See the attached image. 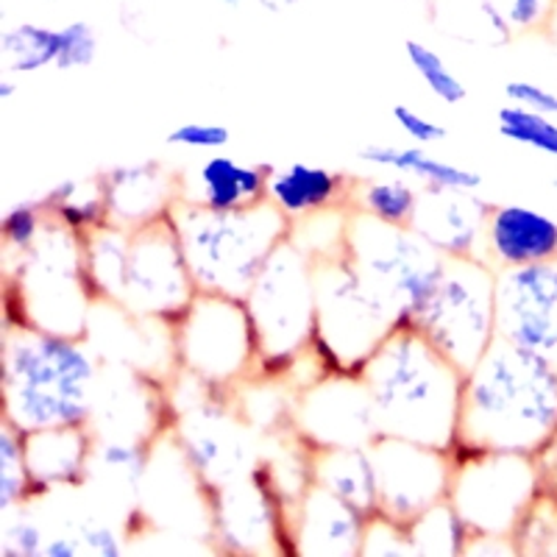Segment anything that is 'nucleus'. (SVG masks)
<instances>
[{"label":"nucleus","mask_w":557,"mask_h":557,"mask_svg":"<svg viewBox=\"0 0 557 557\" xmlns=\"http://www.w3.org/2000/svg\"><path fill=\"white\" fill-rule=\"evenodd\" d=\"M557 437V366L496 341L462 380L460 460L474 451L539 457Z\"/></svg>","instance_id":"obj_1"},{"label":"nucleus","mask_w":557,"mask_h":557,"mask_svg":"<svg viewBox=\"0 0 557 557\" xmlns=\"http://www.w3.org/2000/svg\"><path fill=\"white\" fill-rule=\"evenodd\" d=\"M380 435L451 451L460 441L462 374L416 326H396L362 368Z\"/></svg>","instance_id":"obj_2"},{"label":"nucleus","mask_w":557,"mask_h":557,"mask_svg":"<svg viewBox=\"0 0 557 557\" xmlns=\"http://www.w3.org/2000/svg\"><path fill=\"white\" fill-rule=\"evenodd\" d=\"M101 374L87 337L3 326V421L14 430L89 426Z\"/></svg>","instance_id":"obj_3"},{"label":"nucleus","mask_w":557,"mask_h":557,"mask_svg":"<svg viewBox=\"0 0 557 557\" xmlns=\"http://www.w3.org/2000/svg\"><path fill=\"white\" fill-rule=\"evenodd\" d=\"M84 265L96 301L139 318L176 323L198 296L171 212L137 228H96L84 237Z\"/></svg>","instance_id":"obj_4"},{"label":"nucleus","mask_w":557,"mask_h":557,"mask_svg":"<svg viewBox=\"0 0 557 557\" xmlns=\"http://www.w3.org/2000/svg\"><path fill=\"white\" fill-rule=\"evenodd\" d=\"M184 260L198 293L246 298L290 223L271 203L240 212H209L176 201L171 209Z\"/></svg>","instance_id":"obj_5"},{"label":"nucleus","mask_w":557,"mask_h":557,"mask_svg":"<svg viewBox=\"0 0 557 557\" xmlns=\"http://www.w3.org/2000/svg\"><path fill=\"white\" fill-rule=\"evenodd\" d=\"M3 298L7 326L87 337L96 293L84 265V237L48 223L32 251L7 262Z\"/></svg>","instance_id":"obj_6"},{"label":"nucleus","mask_w":557,"mask_h":557,"mask_svg":"<svg viewBox=\"0 0 557 557\" xmlns=\"http://www.w3.org/2000/svg\"><path fill=\"white\" fill-rule=\"evenodd\" d=\"M260 346L257 380H290L315 337V260L290 237L278 243L246 296Z\"/></svg>","instance_id":"obj_7"},{"label":"nucleus","mask_w":557,"mask_h":557,"mask_svg":"<svg viewBox=\"0 0 557 557\" xmlns=\"http://www.w3.org/2000/svg\"><path fill=\"white\" fill-rule=\"evenodd\" d=\"M346 257L401 326H416L424 315L449 265L412 226H391L360 212H348Z\"/></svg>","instance_id":"obj_8"},{"label":"nucleus","mask_w":557,"mask_h":557,"mask_svg":"<svg viewBox=\"0 0 557 557\" xmlns=\"http://www.w3.org/2000/svg\"><path fill=\"white\" fill-rule=\"evenodd\" d=\"M396 326H401L396 312L368 287L346 253L315 262L312 355L326 374L360 376Z\"/></svg>","instance_id":"obj_9"},{"label":"nucleus","mask_w":557,"mask_h":557,"mask_svg":"<svg viewBox=\"0 0 557 557\" xmlns=\"http://www.w3.org/2000/svg\"><path fill=\"white\" fill-rule=\"evenodd\" d=\"M171 326L176 371L228 393L253 380L260 346L246 298L198 293Z\"/></svg>","instance_id":"obj_10"},{"label":"nucleus","mask_w":557,"mask_h":557,"mask_svg":"<svg viewBox=\"0 0 557 557\" xmlns=\"http://www.w3.org/2000/svg\"><path fill=\"white\" fill-rule=\"evenodd\" d=\"M416 330L462 371L499 341L496 330V268L485 257L449 260L435 298L416 321Z\"/></svg>","instance_id":"obj_11"},{"label":"nucleus","mask_w":557,"mask_h":557,"mask_svg":"<svg viewBox=\"0 0 557 557\" xmlns=\"http://www.w3.org/2000/svg\"><path fill=\"white\" fill-rule=\"evenodd\" d=\"M541 482L535 457L474 451L455 460L449 502L474 535L513 539L539 499Z\"/></svg>","instance_id":"obj_12"},{"label":"nucleus","mask_w":557,"mask_h":557,"mask_svg":"<svg viewBox=\"0 0 557 557\" xmlns=\"http://www.w3.org/2000/svg\"><path fill=\"white\" fill-rule=\"evenodd\" d=\"M376 480H380V513L410 527L437 502L449 499L455 460L449 451L380 435L371 444Z\"/></svg>","instance_id":"obj_13"},{"label":"nucleus","mask_w":557,"mask_h":557,"mask_svg":"<svg viewBox=\"0 0 557 557\" xmlns=\"http://www.w3.org/2000/svg\"><path fill=\"white\" fill-rule=\"evenodd\" d=\"M265 469V466H262ZM262 469H253L243 480L228 482L209 494L212 507V535L223 552L237 555H265L278 546L290 549L287 502L282 499L271 476L262 480Z\"/></svg>","instance_id":"obj_14"},{"label":"nucleus","mask_w":557,"mask_h":557,"mask_svg":"<svg viewBox=\"0 0 557 557\" xmlns=\"http://www.w3.org/2000/svg\"><path fill=\"white\" fill-rule=\"evenodd\" d=\"M296 437L310 449L371 446L380 437L371 393L362 376L326 374L307 385L293 407Z\"/></svg>","instance_id":"obj_15"},{"label":"nucleus","mask_w":557,"mask_h":557,"mask_svg":"<svg viewBox=\"0 0 557 557\" xmlns=\"http://www.w3.org/2000/svg\"><path fill=\"white\" fill-rule=\"evenodd\" d=\"M496 330L557 366V262L496 271Z\"/></svg>","instance_id":"obj_16"},{"label":"nucleus","mask_w":557,"mask_h":557,"mask_svg":"<svg viewBox=\"0 0 557 557\" xmlns=\"http://www.w3.org/2000/svg\"><path fill=\"white\" fill-rule=\"evenodd\" d=\"M371 516L323 491L312 482L287 513L290 549L307 557H351L362 552V535Z\"/></svg>","instance_id":"obj_17"},{"label":"nucleus","mask_w":557,"mask_h":557,"mask_svg":"<svg viewBox=\"0 0 557 557\" xmlns=\"http://www.w3.org/2000/svg\"><path fill=\"white\" fill-rule=\"evenodd\" d=\"M491 209L480 190H424L412 228L446 260L482 257Z\"/></svg>","instance_id":"obj_18"},{"label":"nucleus","mask_w":557,"mask_h":557,"mask_svg":"<svg viewBox=\"0 0 557 557\" xmlns=\"http://www.w3.org/2000/svg\"><path fill=\"white\" fill-rule=\"evenodd\" d=\"M273 165L243 162L215 151L178 173V201L209 212H240L268 201V178Z\"/></svg>","instance_id":"obj_19"},{"label":"nucleus","mask_w":557,"mask_h":557,"mask_svg":"<svg viewBox=\"0 0 557 557\" xmlns=\"http://www.w3.org/2000/svg\"><path fill=\"white\" fill-rule=\"evenodd\" d=\"M482 257L496 271L557 262V218L530 203H494Z\"/></svg>","instance_id":"obj_20"},{"label":"nucleus","mask_w":557,"mask_h":557,"mask_svg":"<svg viewBox=\"0 0 557 557\" xmlns=\"http://www.w3.org/2000/svg\"><path fill=\"white\" fill-rule=\"evenodd\" d=\"M109 203V221L137 228L168 215L178 201V173L159 162H128L96 173Z\"/></svg>","instance_id":"obj_21"},{"label":"nucleus","mask_w":557,"mask_h":557,"mask_svg":"<svg viewBox=\"0 0 557 557\" xmlns=\"http://www.w3.org/2000/svg\"><path fill=\"white\" fill-rule=\"evenodd\" d=\"M26 466L32 474L34 499L57 487H78L92 474L96 435L89 426H51L23 432Z\"/></svg>","instance_id":"obj_22"},{"label":"nucleus","mask_w":557,"mask_h":557,"mask_svg":"<svg viewBox=\"0 0 557 557\" xmlns=\"http://www.w3.org/2000/svg\"><path fill=\"white\" fill-rule=\"evenodd\" d=\"M355 178L337 168L312 165V162H287L271 168L268 178V203L287 223L321 215L330 209L348 207Z\"/></svg>","instance_id":"obj_23"},{"label":"nucleus","mask_w":557,"mask_h":557,"mask_svg":"<svg viewBox=\"0 0 557 557\" xmlns=\"http://www.w3.org/2000/svg\"><path fill=\"white\" fill-rule=\"evenodd\" d=\"M357 159L368 168L412 178L424 190H482V173L476 168L457 165L426 151L424 146H396V143H368L357 151Z\"/></svg>","instance_id":"obj_24"},{"label":"nucleus","mask_w":557,"mask_h":557,"mask_svg":"<svg viewBox=\"0 0 557 557\" xmlns=\"http://www.w3.org/2000/svg\"><path fill=\"white\" fill-rule=\"evenodd\" d=\"M310 480L360 513H380V480L371 446H332L310 451Z\"/></svg>","instance_id":"obj_25"},{"label":"nucleus","mask_w":557,"mask_h":557,"mask_svg":"<svg viewBox=\"0 0 557 557\" xmlns=\"http://www.w3.org/2000/svg\"><path fill=\"white\" fill-rule=\"evenodd\" d=\"M39 203L51 215V221L82 237L92 235L96 228L112 223L109 221L107 196H103L98 176L84 178V182L82 178H62V182H57L39 196Z\"/></svg>","instance_id":"obj_26"},{"label":"nucleus","mask_w":557,"mask_h":557,"mask_svg":"<svg viewBox=\"0 0 557 557\" xmlns=\"http://www.w3.org/2000/svg\"><path fill=\"white\" fill-rule=\"evenodd\" d=\"M424 187L412 178L387 173L374 178H355L348 209L374 221L391 223V226H412Z\"/></svg>","instance_id":"obj_27"},{"label":"nucleus","mask_w":557,"mask_h":557,"mask_svg":"<svg viewBox=\"0 0 557 557\" xmlns=\"http://www.w3.org/2000/svg\"><path fill=\"white\" fill-rule=\"evenodd\" d=\"M62 51V28L45 26L37 20H20L0 34L3 70L12 76H37L42 70L57 67Z\"/></svg>","instance_id":"obj_28"},{"label":"nucleus","mask_w":557,"mask_h":557,"mask_svg":"<svg viewBox=\"0 0 557 557\" xmlns=\"http://www.w3.org/2000/svg\"><path fill=\"white\" fill-rule=\"evenodd\" d=\"M410 546L412 555L426 557H457L469 552L474 532L466 524L455 505L449 499L437 502L430 510L418 516L410 527Z\"/></svg>","instance_id":"obj_29"},{"label":"nucleus","mask_w":557,"mask_h":557,"mask_svg":"<svg viewBox=\"0 0 557 557\" xmlns=\"http://www.w3.org/2000/svg\"><path fill=\"white\" fill-rule=\"evenodd\" d=\"M496 132L510 146L541 153L557 165V121L546 114L532 112L519 103H505L496 109Z\"/></svg>","instance_id":"obj_30"},{"label":"nucleus","mask_w":557,"mask_h":557,"mask_svg":"<svg viewBox=\"0 0 557 557\" xmlns=\"http://www.w3.org/2000/svg\"><path fill=\"white\" fill-rule=\"evenodd\" d=\"M405 59L410 70L418 76V82L430 89L432 96L446 107H460L469 101V87L457 76L451 64L435 51L424 39H405Z\"/></svg>","instance_id":"obj_31"},{"label":"nucleus","mask_w":557,"mask_h":557,"mask_svg":"<svg viewBox=\"0 0 557 557\" xmlns=\"http://www.w3.org/2000/svg\"><path fill=\"white\" fill-rule=\"evenodd\" d=\"M28 502H34V485L26 466L23 432L3 421L0 426V513H17Z\"/></svg>","instance_id":"obj_32"},{"label":"nucleus","mask_w":557,"mask_h":557,"mask_svg":"<svg viewBox=\"0 0 557 557\" xmlns=\"http://www.w3.org/2000/svg\"><path fill=\"white\" fill-rule=\"evenodd\" d=\"M153 455V441L143 437H96L92 469L107 471L114 482H123L137 494Z\"/></svg>","instance_id":"obj_33"},{"label":"nucleus","mask_w":557,"mask_h":557,"mask_svg":"<svg viewBox=\"0 0 557 557\" xmlns=\"http://www.w3.org/2000/svg\"><path fill=\"white\" fill-rule=\"evenodd\" d=\"M348 212L351 209H330V212H321V215H310L305 221L290 223V237L298 248L305 253H310L315 262L332 260V257H341L346 253V228H348Z\"/></svg>","instance_id":"obj_34"},{"label":"nucleus","mask_w":557,"mask_h":557,"mask_svg":"<svg viewBox=\"0 0 557 557\" xmlns=\"http://www.w3.org/2000/svg\"><path fill=\"white\" fill-rule=\"evenodd\" d=\"M48 223H51V215L45 212L39 198L9 207L3 212V218H0V240H3L7 262L17 260V257L32 251L39 243V237H42L45 228H48Z\"/></svg>","instance_id":"obj_35"},{"label":"nucleus","mask_w":557,"mask_h":557,"mask_svg":"<svg viewBox=\"0 0 557 557\" xmlns=\"http://www.w3.org/2000/svg\"><path fill=\"white\" fill-rule=\"evenodd\" d=\"M62 28V51H59L57 67L59 73H70V70H87L98 62L101 53V37L98 28L87 20H70Z\"/></svg>","instance_id":"obj_36"},{"label":"nucleus","mask_w":557,"mask_h":557,"mask_svg":"<svg viewBox=\"0 0 557 557\" xmlns=\"http://www.w3.org/2000/svg\"><path fill=\"white\" fill-rule=\"evenodd\" d=\"M165 146L198 153H215L223 151L226 146H232V128L223 126V123L207 121L176 123V126L165 134Z\"/></svg>","instance_id":"obj_37"},{"label":"nucleus","mask_w":557,"mask_h":557,"mask_svg":"<svg viewBox=\"0 0 557 557\" xmlns=\"http://www.w3.org/2000/svg\"><path fill=\"white\" fill-rule=\"evenodd\" d=\"M368 557H401L412 555L410 532L399 521L387 519V516L374 513L366 524V535H362V552Z\"/></svg>","instance_id":"obj_38"},{"label":"nucleus","mask_w":557,"mask_h":557,"mask_svg":"<svg viewBox=\"0 0 557 557\" xmlns=\"http://www.w3.org/2000/svg\"><path fill=\"white\" fill-rule=\"evenodd\" d=\"M48 535L45 527L37 519L17 510V519L9 521L7 532H3V544H0V555L7 557H42Z\"/></svg>","instance_id":"obj_39"},{"label":"nucleus","mask_w":557,"mask_h":557,"mask_svg":"<svg viewBox=\"0 0 557 557\" xmlns=\"http://www.w3.org/2000/svg\"><path fill=\"white\" fill-rule=\"evenodd\" d=\"M391 121L396 123V128H399L410 143H416V146L430 148L449 137V128H446L444 123L432 121L430 114L418 112L416 107H407V103H393Z\"/></svg>","instance_id":"obj_40"},{"label":"nucleus","mask_w":557,"mask_h":557,"mask_svg":"<svg viewBox=\"0 0 557 557\" xmlns=\"http://www.w3.org/2000/svg\"><path fill=\"white\" fill-rule=\"evenodd\" d=\"M496 7L505 12L516 34H532L549 28L557 0H496Z\"/></svg>","instance_id":"obj_41"},{"label":"nucleus","mask_w":557,"mask_h":557,"mask_svg":"<svg viewBox=\"0 0 557 557\" xmlns=\"http://www.w3.org/2000/svg\"><path fill=\"white\" fill-rule=\"evenodd\" d=\"M502 92H505L507 103H519V107L557 121V92L546 84L532 82V78H510V82H505Z\"/></svg>","instance_id":"obj_42"},{"label":"nucleus","mask_w":557,"mask_h":557,"mask_svg":"<svg viewBox=\"0 0 557 557\" xmlns=\"http://www.w3.org/2000/svg\"><path fill=\"white\" fill-rule=\"evenodd\" d=\"M78 539L84 544V555L96 557H123L128 546L123 532L107 521H84L78 527Z\"/></svg>","instance_id":"obj_43"},{"label":"nucleus","mask_w":557,"mask_h":557,"mask_svg":"<svg viewBox=\"0 0 557 557\" xmlns=\"http://www.w3.org/2000/svg\"><path fill=\"white\" fill-rule=\"evenodd\" d=\"M78 555H84V544L76 532V535H51L48 544H45L42 557H78Z\"/></svg>","instance_id":"obj_44"},{"label":"nucleus","mask_w":557,"mask_h":557,"mask_svg":"<svg viewBox=\"0 0 557 557\" xmlns=\"http://www.w3.org/2000/svg\"><path fill=\"white\" fill-rule=\"evenodd\" d=\"M305 3V0H257V7L265 9V12L271 14H287L293 12V9H298Z\"/></svg>","instance_id":"obj_45"},{"label":"nucleus","mask_w":557,"mask_h":557,"mask_svg":"<svg viewBox=\"0 0 557 557\" xmlns=\"http://www.w3.org/2000/svg\"><path fill=\"white\" fill-rule=\"evenodd\" d=\"M17 92H20V82L12 76V73H7V76L0 78V101L12 103L14 98H17Z\"/></svg>","instance_id":"obj_46"},{"label":"nucleus","mask_w":557,"mask_h":557,"mask_svg":"<svg viewBox=\"0 0 557 557\" xmlns=\"http://www.w3.org/2000/svg\"><path fill=\"white\" fill-rule=\"evenodd\" d=\"M218 3H221V7H228V9H240L246 0H218Z\"/></svg>","instance_id":"obj_47"},{"label":"nucleus","mask_w":557,"mask_h":557,"mask_svg":"<svg viewBox=\"0 0 557 557\" xmlns=\"http://www.w3.org/2000/svg\"><path fill=\"white\" fill-rule=\"evenodd\" d=\"M549 182H552V187H555V190H557V168H555V173H552Z\"/></svg>","instance_id":"obj_48"},{"label":"nucleus","mask_w":557,"mask_h":557,"mask_svg":"<svg viewBox=\"0 0 557 557\" xmlns=\"http://www.w3.org/2000/svg\"><path fill=\"white\" fill-rule=\"evenodd\" d=\"M32 3H42V0H32Z\"/></svg>","instance_id":"obj_49"}]
</instances>
